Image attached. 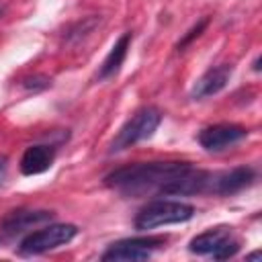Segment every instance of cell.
<instances>
[{
	"instance_id": "1",
	"label": "cell",
	"mask_w": 262,
	"mask_h": 262,
	"mask_svg": "<svg viewBox=\"0 0 262 262\" xmlns=\"http://www.w3.org/2000/svg\"><path fill=\"white\" fill-rule=\"evenodd\" d=\"M190 168L188 162H143L113 170L104 176V184L123 194H149L162 192V188L176 176Z\"/></svg>"
},
{
	"instance_id": "2",
	"label": "cell",
	"mask_w": 262,
	"mask_h": 262,
	"mask_svg": "<svg viewBox=\"0 0 262 262\" xmlns=\"http://www.w3.org/2000/svg\"><path fill=\"white\" fill-rule=\"evenodd\" d=\"M162 123V113L160 108L156 106H143L139 108L129 121H125V125L117 131L115 139L111 141V147H108V154H117V151H123L139 141H145L149 139L156 129L160 127Z\"/></svg>"
},
{
	"instance_id": "3",
	"label": "cell",
	"mask_w": 262,
	"mask_h": 262,
	"mask_svg": "<svg viewBox=\"0 0 262 262\" xmlns=\"http://www.w3.org/2000/svg\"><path fill=\"white\" fill-rule=\"evenodd\" d=\"M194 215V207L188 203H180V201H151L147 203L135 217V229L139 231H147L160 225H170V223H184L188 219H192Z\"/></svg>"
},
{
	"instance_id": "4",
	"label": "cell",
	"mask_w": 262,
	"mask_h": 262,
	"mask_svg": "<svg viewBox=\"0 0 262 262\" xmlns=\"http://www.w3.org/2000/svg\"><path fill=\"white\" fill-rule=\"evenodd\" d=\"M188 250L199 256H213L215 260H225L237 254L239 242L233 237L231 227H211L190 239Z\"/></svg>"
},
{
	"instance_id": "5",
	"label": "cell",
	"mask_w": 262,
	"mask_h": 262,
	"mask_svg": "<svg viewBox=\"0 0 262 262\" xmlns=\"http://www.w3.org/2000/svg\"><path fill=\"white\" fill-rule=\"evenodd\" d=\"M76 235H78V227L76 225H72V223H53V225H47L43 229H37L33 233H29L20 242V248L18 250L25 256L43 254V252L55 250L59 246H66Z\"/></svg>"
},
{
	"instance_id": "6",
	"label": "cell",
	"mask_w": 262,
	"mask_h": 262,
	"mask_svg": "<svg viewBox=\"0 0 262 262\" xmlns=\"http://www.w3.org/2000/svg\"><path fill=\"white\" fill-rule=\"evenodd\" d=\"M164 237H127L119 239L108 246V250L102 254V260L106 262H135V260H147L160 246H164Z\"/></svg>"
},
{
	"instance_id": "7",
	"label": "cell",
	"mask_w": 262,
	"mask_h": 262,
	"mask_svg": "<svg viewBox=\"0 0 262 262\" xmlns=\"http://www.w3.org/2000/svg\"><path fill=\"white\" fill-rule=\"evenodd\" d=\"M248 137V129L235 123L209 125L199 133V143L207 151H223Z\"/></svg>"
},
{
	"instance_id": "8",
	"label": "cell",
	"mask_w": 262,
	"mask_h": 262,
	"mask_svg": "<svg viewBox=\"0 0 262 262\" xmlns=\"http://www.w3.org/2000/svg\"><path fill=\"white\" fill-rule=\"evenodd\" d=\"M53 211H45V209H14L8 211L2 217V231L6 235H16L23 233L27 229H33L41 223H47L53 219Z\"/></svg>"
},
{
	"instance_id": "9",
	"label": "cell",
	"mask_w": 262,
	"mask_h": 262,
	"mask_svg": "<svg viewBox=\"0 0 262 262\" xmlns=\"http://www.w3.org/2000/svg\"><path fill=\"white\" fill-rule=\"evenodd\" d=\"M254 182V170L248 166H239L227 172H211L209 192L213 194H233Z\"/></svg>"
},
{
	"instance_id": "10",
	"label": "cell",
	"mask_w": 262,
	"mask_h": 262,
	"mask_svg": "<svg viewBox=\"0 0 262 262\" xmlns=\"http://www.w3.org/2000/svg\"><path fill=\"white\" fill-rule=\"evenodd\" d=\"M231 66H217V68H211L207 70L190 88V98L192 100H203V98H209L217 92H221L229 78H231Z\"/></svg>"
},
{
	"instance_id": "11",
	"label": "cell",
	"mask_w": 262,
	"mask_h": 262,
	"mask_svg": "<svg viewBox=\"0 0 262 262\" xmlns=\"http://www.w3.org/2000/svg\"><path fill=\"white\" fill-rule=\"evenodd\" d=\"M53 160H55V149L51 145H31L25 149L20 158V172L25 176L43 174L51 168Z\"/></svg>"
},
{
	"instance_id": "12",
	"label": "cell",
	"mask_w": 262,
	"mask_h": 262,
	"mask_svg": "<svg viewBox=\"0 0 262 262\" xmlns=\"http://www.w3.org/2000/svg\"><path fill=\"white\" fill-rule=\"evenodd\" d=\"M131 39H133V35L127 31V33H123V35L115 41V45L111 47L108 55L104 57V61H102V66H100V70H98V80H108V78H113V76L119 74V70H121V66H123V61H125V57H127Z\"/></svg>"
},
{
	"instance_id": "13",
	"label": "cell",
	"mask_w": 262,
	"mask_h": 262,
	"mask_svg": "<svg viewBox=\"0 0 262 262\" xmlns=\"http://www.w3.org/2000/svg\"><path fill=\"white\" fill-rule=\"evenodd\" d=\"M23 86H25L27 90H33V92H37V90H45V88H49V86H51V80H49L47 76H41V74H33V76H27V78H23Z\"/></svg>"
},
{
	"instance_id": "14",
	"label": "cell",
	"mask_w": 262,
	"mask_h": 262,
	"mask_svg": "<svg viewBox=\"0 0 262 262\" xmlns=\"http://www.w3.org/2000/svg\"><path fill=\"white\" fill-rule=\"evenodd\" d=\"M207 25H209V18L199 20V23H196V25H194V27L188 31V35H184V37H182V41L178 43V51H180V49H184V47H186V45H188V43H190L194 37H199V35H201V33L207 29Z\"/></svg>"
},
{
	"instance_id": "15",
	"label": "cell",
	"mask_w": 262,
	"mask_h": 262,
	"mask_svg": "<svg viewBox=\"0 0 262 262\" xmlns=\"http://www.w3.org/2000/svg\"><path fill=\"white\" fill-rule=\"evenodd\" d=\"M6 168H8V164H6V158H4V156H0V182L6 178Z\"/></svg>"
},
{
	"instance_id": "16",
	"label": "cell",
	"mask_w": 262,
	"mask_h": 262,
	"mask_svg": "<svg viewBox=\"0 0 262 262\" xmlns=\"http://www.w3.org/2000/svg\"><path fill=\"white\" fill-rule=\"evenodd\" d=\"M258 258H260V252H254V254L248 256V260H258Z\"/></svg>"
}]
</instances>
